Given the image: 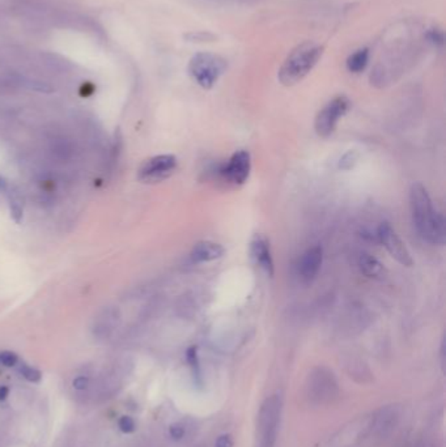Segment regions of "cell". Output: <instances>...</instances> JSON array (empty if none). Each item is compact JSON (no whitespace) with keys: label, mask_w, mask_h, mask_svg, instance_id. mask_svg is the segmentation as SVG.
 Instances as JSON below:
<instances>
[{"label":"cell","mask_w":446,"mask_h":447,"mask_svg":"<svg viewBox=\"0 0 446 447\" xmlns=\"http://www.w3.org/2000/svg\"><path fill=\"white\" fill-rule=\"evenodd\" d=\"M410 207L419 235L432 245H444L446 221L433 205L431 196L422 183H414L410 190Z\"/></svg>","instance_id":"cell-1"},{"label":"cell","mask_w":446,"mask_h":447,"mask_svg":"<svg viewBox=\"0 0 446 447\" xmlns=\"http://www.w3.org/2000/svg\"><path fill=\"white\" fill-rule=\"evenodd\" d=\"M323 47L315 42H304L290 51L279 70V81L284 86H296L313 70L321 59Z\"/></svg>","instance_id":"cell-2"},{"label":"cell","mask_w":446,"mask_h":447,"mask_svg":"<svg viewBox=\"0 0 446 447\" xmlns=\"http://www.w3.org/2000/svg\"><path fill=\"white\" fill-rule=\"evenodd\" d=\"M228 63L220 55L212 53H198L188 63V73L198 86L211 89L220 76L227 71Z\"/></svg>","instance_id":"cell-3"},{"label":"cell","mask_w":446,"mask_h":447,"mask_svg":"<svg viewBox=\"0 0 446 447\" xmlns=\"http://www.w3.org/2000/svg\"><path fill=\"white\" fill-rule=\"evenodd\" d=\"M282 400L273 395L265 400L258 415L257 447H274L280 423Z\"/></svg>","instance_id":"cell-4"},{"label":"cell","mask_w":446,"mask_h":447,"mask_svg":"<svg viewBox=\"0 0 446 447\" xmlns=\"http://www.w3.org/2000/svg\"><path fill=\"white\" fill-rule=\"evenodd\" d=\"M350 108L351 102L345 96L335 97L326 106H323L314 120V128L318 136L329 138L335 131L340 118L345 117Z\"/></svg>","instance_id":"cell-5"},{"label":"cell","mask_w":446,"mask_h":447,"mask_svg":"<svg viewBox=\"0 0 446 447\" xmlns=\"http://www.w3.org/2000/svg\"><path fill=\"white\" fill-rule=\"evenodd\" d=\"M178 161L173 155H158L146 160L138 170V180L143 183H158L172 177Z\"/></svg>","instance_id":"cell-6"},{"label":"cell","mask_w":446,"mask_h":447,"mask_svg":"<svg viewBox=\"0 0 446 447\" xmlns=\"http://www.w3.org/2000/svg\"><path fill=\"white\" fill-rule=\"evenodd\" d=\"M377 235L387 252L402 266L411 267L414 264V260L411 258V254L407 250L406 245L400 240V235H397V232L392 229L389 222H382L378 227Z\"/></svg>","instance_id":"cell-7"},{"label":"cell","mask_w":446,"mask_h":447,"mask_svg":"<svg viewBox=\"0 0 446 447\" xmlns=\"http://www.w3.org/2000/svg\"><path fill=\"white\" fill-rule=\"evenodd\" d=\"M250 170V153L246 150H238L229 158L227 164L220 169V175L227 180L228 183L241 186L249 178Z\"/></svg>","instance_id":"cell-8"},{"label":"cell","mask_w":446,"mask_h":447,"mask_svg":"<svg viewBox=\"0 0 446 447\" xmlns=\"http://www.w3.org/2000/svg\"><path fill=\"white\" fill-rule=\"evenodd\" d=\"M250 257L255 266L259 267L268 276L274 274V259L271 246L266 235H254L250 241Z\"/></svg>","instance_id":"cell-9"},{"label":"cell","mask_w":446,"mask_h":447,"mask_svg":"<svg viewBox=\"0 0 446 447\" xmlns=\"http://www.w3.org/2000/svg\"><path fill=\"white\" fill-rule=\"evenodd\" d=\"M309 390L312 392V398L318 399V401H329L338 392L337 382L334 379L333 373L325 369H318L314 371L310 378Z\"/></svg>","instance_id":"cell-10"},{"label":"cell","mask_w":446,"mask_h":447,"mask_svg":"<svg viewBox=\"0 0 446 447\" xmlns=\"http://www.w3.org/2000/svg\"><path fill=\"white\" fill-rule=\"evenodd\" d=\"M323 262L322 247L314 246L306 250L298 262V276L305 284L313 282L321 269Z\"/></svg>","instance_id":"cell-11"},{"label":"cell","mask_w":446,"mask_h":447,"mask_svg":"<svg viewBox=\"0 0 446 447\" xmlns=\"http://www.w3.org/2000/svg\"><path fill=\"white\" fill-rule=\"evenodd\" d=\"M119 319H121V315L117 307L114 306L103 307L94 318L93 329H92L94 336L102 337V339L110 336L111 332L117 327Z\"/></svg>","instance_id":"cell-12"},{"label":"cell","mask_w":446,"mask_h":447,"mask_svg":"<svg viewBox=\"0 0 446 447\" xmlns=\"http://www.w3.org/2000/svg\"><path fill=\"white\" fill-rule=\"evenodd\" d=\"M225 249L220 243L211 241H201L196 243L190 252V259L193 263H207L224 257Z\"/></svg>","instance_id":"cell-13"},{"label":"cell","mask_w":446,"mask_h":447,"mask_svg":"<svg viewBox=\"0 0 446 447\" xmlns=\"http://www.w3.org/2000/svg\"><path fill=\"white\" fill-rule=\"evenodd\" d=\"M4 195L7 197L11 217L16 224H20L23 221L24 210H25V196H24L23 191L16 185H9Z\"/></svg>","instance_id":"cell-14"},{"label":"cell","mask_w":446,"mask_h":447,"mask_svg":"<svg viewBox=\"0 0 446 447\" xmlns=\"http://www.w3.org/2000/svg\"><path fill=\"white\" fill-rule=\"evenodd\" d=\"M359 267L361 272L369 279L373 280H384L386 277V268L378 259L372 257L370 254H363L359 259Z\"/></svg>","instance_id":"cell-15"},{"label":"cell","mask_w":446,"mask_h":447,"mask_svg":"<svg viewBox=\"0 0 446 447\" xmlns=\"http://www.w3.org/2000/svg\"><path fill=\"white\" fill-rule=\"evenodd\" d=\"M369 63V50L367 47L360 48L358 51H355L353 54L348 56L345 66H347V70L353 73H360L363 71L367 68Z\"/></svg>","instance_id":"cell-16"},{"label":"cell","mask_w":446,"mask_h":447,"mask_svg":"<svg viewBox=\"0 0 446 447\" xmlns=\"http://www.w3.org/2000/svg\"><path fill=\"white\" fill-rule=\"evenodd\" d=\"M186 357H188V365L193 371V376L196 379V384L201 386L202 384V376H201V368H199V360H198V352H196V346L188 348Z\"/></svg>","instance_id":"cell-17"},{"label":"cell","mask_w":446,"mask_h":447,"mask_svg":"<svg viewBox=\"0 0 446 447\" xmlns=\"http://www.w3.org/2000/svg\"><path fill=\"white\" fill-rule=\"evenodd\" d=\"M19 371H20V374H21L26 381H29L31 384H37V382L41 381V378H42V374H41V371H39V369L31 368V366L26 365V364H21L20 368H19Z\"/></svg>","instance_id":"cell-18"},{"label":"cell","mask_w":446,"mask_h":447,"mask_svg":"<svg viewBox=\"0 0 446 447\" xmlns=\"http://www.w3.org/2000/svg\"><path fill=\"white\" fill-rule=\"evenodd\" d=\"M17 364H19V356L15 352H11V351L0 352V366L15 368Z\"/></svg>","instance_id":"cell-19"},{"label":"cell","mask_w":446,"mask_h":447,"mask_svg":"<svg viewBox=\"0 0 446 447\" xmlns=\"http://www.w3.org/2000/svg\"><path fill=\"white\" fill-rule=\"evenodd\" d=\"M425 39L433 46H442L444 45V33L439 29H430L425 33Z\"/></svg>","instance_id":"cell-20"},{"label":"cell","mask_w":446,"mask_h":447,"mask_svg":"<svg viewBox=\"0 0 446 447\" xmlns=\"http://www.w3.org/2000/svg\"><path fill=\"white\" fill-rule=\"evenodd\" d=\"M118 426H119L121 431H123L126 434L133 433V431H135V429H136L135 421H133L130 416H122V417L119 418V421H118Z\"/></svg>","instance_id":"cell-21"},{"label":"cell","mask_w":446,"mask_h":447,"mask_svg":"<svg viewBox=\"0 0 446 447\" xmlns=\"http://www.w3.org/2000/svg\"><path fill=\"white\" fill-rule=\"evenodd\" d=\"M89 384H91V379L86 376H78V378H75V379L72 381L74 389L78 390V391H83V390L88 389Z\"/></svg>","instance_id":"cell-22"},{"label":"cell","mask_w":446,"mask_h":447,"mask_svg":"<svg viewBox=\"0 0 446 447\" xmlns=\"http://www.w3.org/2000/svg\"><path fill=\"white\" fill-rule=\"evenodd\" d=\"M169 433H171V437H172L173 439L180 441V439L183 438V436H185V428H183V425H181V423H173L172 426L169 428Z\"/></svg>","instance_id":"cell-23"},{"label":"cell","mask_w":446,"mask_h":447,"mask_svg":"<svg viewBox=\"0 0 446 447\" xmlns=\"http://www.w3.org/2000/svg\"><path fill=\"white\" fill-rule=\"evenodd\" d=\"M233 446V439L229 436V434H224V436H220L218 441H216V445L215 447H232Z\"/></svg>","instance_id":"cell-24"},{"label":"cell","mask_w":446,"mask_h":447,"mask_svg":"<svg viewBox=\"0 0 446 447\" xmlns=\"http://www.w3.org/2000/svg\"><path fill=\"white\" fill-rule=\"evenodd\" d=\"M8 395H9V389L7 386H0V401L7 399Z\"/></svg>","instance_id":"cell-25"},{"label":"cell","mask_w":446,"mask_h":447,"mask_svg":"<svg viewBox=\"0 0 446 447\" xmlns=\"http://www.w3.org/2000/svg\"><path fill=\"white\" fill-rule=\"evenodd\" d=\"M8 186H9V183H8L7 180H4L3 177H0V192L6 194Z\"/></svg>","instance_id":"cell-26"}]
</instances>
